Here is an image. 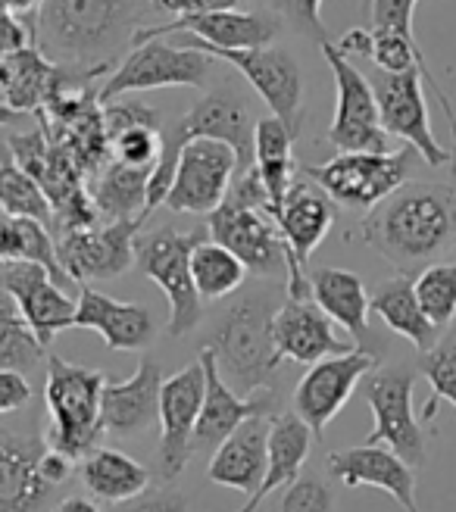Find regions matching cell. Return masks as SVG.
Here are the masks:
<instances>
[{
  "instance_id": "9",
  "label": "cell",
  "mask_w": 456,
  "mask_h": 512,
  "mask_svg": "<svg viewBox=\"0 0 456 512\" xmlns=\"http://www.w3.org/2000/svg\"><path fill=\"white\" fill-rule=\"evenodd\" d=\"M419 369L410 363L378 366L363 378V397L372 406V431L366 444L394 450L410 469L425 466L428 456V431L413 409Z\"/></svg>"
},
{
  "instance_id": "11",
  "label": "cell",
  "mask_w": 456,
  "mask_h": 512,
  "mask_svg": "<svg viewBox=\"0 0 456 512\" xmlns=\"http://www.w3.org/2000/svg\"><path fill=\"white\" fill-rule=\"evenodd\" d=\"M422 82L432 85V91L438 94V100H444L447 94L441 91V85L435 82L432 69H410V72H382L375 69L369 75V85L375 91L378 100V116H382V128L388 132V138H400L407 141L425 166H447L453 163V153L444 150L432 132V122H428V104H425V91Z\"/></svg>"
},
{
  "instance_id": "49",
  "label": "cell",
  "mask_w": 456,
  "mask_h": 512,
  "mask_svg": "<svg viewBox=\"0 0 456 512\" xmlns=\"http://www.w3.org/2000/svg\"><path fill=\"white\" fill-rule=\"evenodd\" d=\"M244 0H154L157 10L172 16H194V13H219V10H238Z\"/></svg>"
},
{
  "instance_id": "2",
  "label": "cell",
  "mask_w": 456,
  "mask_h": 512,
  "mask_svg": "<svg viewBox=\"0 0 456 512\" xmlns=\"http://www.w3.org/2000/svg\"><path fill=\"white\" fill-rule=\"evenodd\" d=\"M147 0H41L32 22V44L69 69L110 72L122 41L144 29Z\"/></svg>"
},
{
  "instance_id": "8",
  "label": "cell",
  "mask_w": 456,
  "mask_h": 512,
  "mask_svg": "<svg viewBox=\"0 0 456 512\" xmlns=\"http://www.w3.org/2000/svg\"><path fill=\"white\" fill-rule=\"evenodd\" d=\"M204 238L210 235L179 232V228L163 225L147 235H138L135 241V266L166 294L169 303L166 328L172 338L191 335L200 325V316H204V300H200L191 275V253Z\"/></svg>"
},
{
  "instance_id": "12",
  "label": "cell",
  "mask_w": 456,
  "mask_h": 512,
  "mask_svg": "<svg viewBox=\"0 0 456 512\" xmlns=\"http://www.w3.org/2000/svg\"><path fill=\"white\" fill-rule=\"evenodd\" d=\"M322 57L335 75V119L328 125L325 141L338 153H388V132L378 116V100L369 75L344 57L335 41H325Z\"/></svg>"
},
{
  "instance_id": "39",
  "label": "cell",
  "mask_w": 456,
  "mask_h": 512,
  "mask_svg": "<svg viewBox=\"0 0 456 512\" xmlns=\"http://www.w3.org/2000/svg\"><path fill=\"white\" fill-rule=\"evenodd\" d=\"M0 210L10 216H29L41 225L54 219L47 194L29 172H22L13 160V153L0 147Z\"/></svg>"
},
{
  "instance_id": "29",
  "label": "cell",
  "mask_w": 456,
  "mask_h": 512,
  "mask_svg": "<svg viewBox=\"0 0 456 512\" xmlns=\"http://www.w3.org/2000/svg\"><path fill=\"white\" fill-rule=\"evenodd\" d=\"M269 431L272 419H247L238 425L232 438L213 450L207 466L210 481L247 497L257 494L269 469Z\"/></svg>"
},
{
  "instance_id": "23",
  "label": "cell",
  "mask_w": 456,
  "mask_h": 512,
  "mask_svg": "<svg viewBox=\"0 0 456 512\" xmlns=\"http://www.w3.org/2000/svg\"><path fill=\"white\" fill-rule=\"evenodd\" d=\"M163 369L154 356H141L138 369L125 381H107L100 394V422L113 438H138L160 422Z\"/></svg>"
},
{
  "instance_id": "35",
  "label": "cell",
  "mask_w": 456,
  "mask_h": 512,
  "mask_svg": "<svg viewBox=\"0 0 456 512\" xmlns=\"http://www.w3.org/2000/svg\"><path fill=\"white\" fill-rule=\"evenodd\" d=\"M338 50L344 57H363L382 72H410V69H428L422 50L416 44V35H400L391 29H350L338 41Z\"/></svg>"
},
{
  "instance_id": "4",
  "label": "cell",
  "mask_w": 456,
  "mask_h": 512,
  "mask_svg": "<svg viewBox=\"0 0 456 512\" xmlns=\"http://www.w3.org/2000/svg\"><path fill=\"white\" fill-rule=\"evenodd\" d=\"M207 232L210 241L232 250L250 275H285L291 285L307 281V272L291 260L282 232L272 219V203L257 169L235 178L222 207L207 216Z\"/></svg>"
},
{
  "instance_id": "47",
  "label": "cell",
  "mask_w": 456,
  "mask_h": 512,
  "mask_svg": "<svg viewBox=\"0 0 456 512\" xmlns=\"http://www.w3.org/2000/svg\"><path fill=\"white\" fill-rule=\"evenodd\" d=\"M110 512H188V497L179 488H147L141 497L119 503Z\"/></svg>"
},
{
  "instance_id": "43",
  "label": "cell",
  "mask_w": 456,
  "mask_h": 512,
  "mask_svg": "<svg viewBox=\"0 0 456 512\" xmlns=\"http://www.w3.org/2000/svg\"><path fill=\"white\" fill-rule=\"evenodd\" d=\"M322 4L325 0H272V13L282 19V25L300 38H310L319 47L332 41L322 25Z\"/></svg>"
},
{
  "instance_id": "37",
  "label": "cell",
  "mask_w": 456,
  "mask_h": 512,
  "mask_svg": "<svg viewBox=\"0 0 456 512\" xmlns=\"http://www.w3.org/2000/svg\"><path fill=\"white\" fill-rule=\"evenodd\" d=\"M191 275H194L200 300H222L228 294L241 291L244 278L250 272L232 250H225L222 244L204 238L191 253Z\"/></svg>"
},
{
  "instance_id": "14",
  "label": "cell",
  "mask_w": 456,
  "mask_h": 512,
  "mask_svg": "<svg viewBox=\"0 0 456 512\" xmlns=\"http://www.w3.org/2000/svg\"><path fill=\"white\" fill-rule=\"evenodd\" d=\"M235 178L238 157L232 147L210 138L188 141L182 147V157L179 166H175V178L163 207H169L172 213L210 216L213 210L222 207Z\"/></svg>"
},
{
  "instance_id": "40",
  "label": "cell",
  "mask_w": 456,
  "mask_h": 512,
  "mask_svg": "<svg viewBox=\"0 0 456 512\" xmlns=\"http://www.w3.org/2000/svg\"><path fill=\"white\" fill-rule=\"evenodd\" d=\"M419 375L432 384V397L422 406V425L435 422L438 416V406L450 403L456 409V328L444 331L441 341L428 350L419 353V363H416Z\"/></svg>"
},
{
  "instance_id": "19",
  "label": "cell",
  "mask_w": 456,
  "mask_h": 512,
  "mask_svg": "<svg viewBox=\"0 0 456 512\" xmlns=\"http://www.w3.org/2000/svg\"><path fill=\"white\" fill-rule=\"evenodd\" d=\"M47 450L35 428H0V512H44L57 494L44 469Z\"/></svg>"
},
{
  "instance_id": "34",
  "label": "cell",
  "mask_w": 456,
  "mask_h": 512,
  "mask_svg": "<svg viewBox=\"0 0 456 512\" xmlns=\"http://www.w3.org/2000/svg\"><path fill=\"white\" fill-rule=\"evenodd\" d=\"M150 169H132L110 160L97 175V185L91 191V207L107 222H144L147 213V185Z\"/></svg>"
},
{
  "instance_id": "32",
  "label": "cell",
  "mask_w": 456,
  "mask_h": 512,
  "mask_svg": "<svg viewBox=\"0 0 456 512\" xmlns=\"http://www.w3.org/2000/svg\"><path fill=\"white\" fill-rule=\"evenodd\" d=\"M79 475L85 491L110 506L129 503L150 488V472L135 456L113 447H97L94 453H88L79 466Z\"/></svg>"
},
{
  "instance_id": "25",
  "label": "cell",
  "mask_w": 456,
  "mask_h": 512,
  "mask_svg": "<svg viewBox=\"0 0 456 512\" xmlns=\"http://www.w3.org/2000/svg\"><path fill=\"white\" fill-rule=\"evenodd\" d=\"M328 472L347 488H375L394 497L407 512H419L416 503V472L388 447H347L328 456Z\"/></svg>"
},
{
  "instance_id": "48",
  "label": "cell",
  "mask_w": 456,
  "mask_h": 512,
  "mask_svg": "<svg viewBox=\"0 0 456 512\" xmlns=\"http://www.w3.org/2000/svg\"><path fill=\"white\" fill-rule=\"evenodd\" d=\"M32 400V384L22 372L0 369V416L19 413L22 406H29Z\"/></svg>"
},
{
  "instance_id": "41",
  "label": "cell",
  "mask_w": 456,
  "mask_h": 512,
  "mask_svg": "<svg viewBox=\"0 0 456 512\" xmlns=\"http://www.w3.org/2000/svg\"><path fill=\"white\" fill-rule=\"evenodd\" d=\"M416 297L438 331L456 319V263H435L416 275Z\"/></svg>"
},
{
  "instance_id": "10",
  "label": "cell",
  "mask_w": 456,
  "mask_h": 512,
  "mask_svg": "<svg viewBox=\"0 0 456 512\" xmlns=\"http://www.w3.org/2000/svg\"><path fill=\"white\" fill-rule=\"evenodd\" d=\"M216 75V57L204 54V50L188 47V44H175L166 38H154L135 44L132 54L125 57L107 85L100 88L97 104L107 107L122 94H135V91H157V88H200L210 91Z\"/></svg>"
},
{
  "instance_id": "20",
  "label": "cell",
  "mask_w": 456,
  "mask_h": 512,
  "mask_svg": "<svg viewBox=\"0 0 456 512\" xmlns=\"http://www.w3.org/2000/svg\"><path fill=\"white\" fill-rule=\"evenodd\" d=\"M378 363L382 360L369 350H350L344 356H328V360L310 366L307 375L297 381L294 413L310 425L313 434H322L325 425L353 397L357 384H363V378L378 369Z\"/></svg>"
},
{
  "instance_id": "17",
  "label": "cell",
  "mask_w": 456,
  "mask_h": 512,
  "mask_svg": "<svg viewBox=\"0 0 456 512\" xmlns=\"http://www.w3.org/2000/svg\"><path fill=\"white\" fill-rule=\"evenodd\" d=\"M144 222H107L97 228H69L57 238V260L75 285L119 278L135 266V241Z\"/></svg>"
},
{
  "instance_id": "27",
  "label": "cell",
  "mask_w": 456,
  "mask_h": 512,
  "mask_svg": "<svg viewBox=\"0 0 456 512\" xmlns=\"http://www.w3.org/2000/svg\"><path fill=\"white\" fill-rule=\"evenodd\" d=\"M310 281V297L319 310L338 322L347 335L353 338V347L357 350H369V353H382L375 347V335L369 328V294L366 285L357 272H347V269H335V266H319L307 272Z\"/></svg>"
},
{
  "instance_id": "7",
  "label": "cell",
  "mask_w": 456,
  "mask_h": 512,
  "mask_svg": "<svg viewBox=\"0 0 456 512\" xmlns=\"http://www.w3.org/2000/svg\"><path fill=\"white\" fill-rule=\"evenodd\" d=\"M419 153L403 144L388 153H338L322 166H303L300 172L319 185L332 203L353 213H372L378 203L403 188L413 175Z\"/></svg>"
},
{
  "instance_id": "51",
  "label": "cell",
  "mask_w": 456,
  "mask_h": 512,
  "mask_svg": "<svg viewBox=\"0 0 456 512\" xmlns=\"http://www.w3.org/2000/svg\"><path fill=\"white\" fill-rule=\"evenodd\" d=\"M50 512H104V509L88 497H63Z\"/></svg>"
},
{
  "instance_id": "52",
  "label": "cell",
  "mask_w": 456,
  "mask_h": 512,
  "mask_svg": "<svg viewBox=\"0 0 456 512\" xmlns=\"http://www.w3.org/2000/svg\"><path fill=\"white\" fill-rule=\"evenodd\" d=\"M13 16H35V10L41 7V0H0Z\"/></svg>"
},
{
  "instance_id": "18",
  "label": "cell",
  "mask_w": 456,
  "mask_h": 512,
  "mask_svg": "<svg viewBox=\"0 0 456 512\" xmlns=\"http://www.w3.org/2000/svg\"><path fill=\"white\" fill-rule=\"evenodd\" d=\"M204 391H207V375L200 360L163 381L160 447H157V466L163 481H175L191 463L194 431H197L200 409H204Z\"/></svg>"
},
{
  "instance_id": "3",
  "label": "cell",
  "mask_w": 456,
  "mask_h": 512,
  "mask_svg": "<svg viewBox=\"0 0 456 512\" xmlns=\"http://www.w3.org/2000/svg\"><path fill=\"white\" fill-rule=\"evenodd\" d=\"M257 122L260 119H253V107H250L241 82L228 75V79L216 82L204 97H200L185 116L163 125V153H160V163L147 185V213L163 207V200L172 188V178H175V166H179V157H182V147L188 141H197V138L222 141L235 150L238 175L250 172Z\"/></svg>"
},
{
  "instance_id": "26",
  "label": "cell",
  "mask_w": 456,
  "mask_h": 512,
  "mask_svg": "<svg viewBox=\"0 0 456 512\" xmlns=\"http://www.w3.org/2000/svg\"><path fill=\"white\" fill-rule=\"evenodd\" d=\"M72 328L97 331L110 350H144L157 338V322L141 303H122L91 285H79Z\"/></svg>"
},
{
  "instance_id": "36",
  "label": "cell",
  "mask_w": 456,
  "mask_h": 512,
  "mask_svg": "<svg viewBox=\"0 0 456 512\" xmlns=\"http://www.w3.org/2000/svg\"><path fill=\"white\" fill-rule=\"evenodd\" d=\"M7 263H38L60 285H69V278L57 260V241L47 235V225L29 216H10L0 210V266Z\"/></svg>"
},
{
  "instance_id": "53",
  "label": "cell",
  "mask_w": 456,
  "mask_h": 512,
  "mask_svg": "<svg viewBox=\"0 0 456 512\" xmlns=\"http://www.w3.org/2000/svg\"><path fill=\"white\" fill-rule=\"evenodd\" d=\"M22 119V113H16V110H10L4 100H0V125H16Z\"/></svg>"
},
{
  "instance_id": "28",
  "label": "cell",
  "mask_w": 456,
  "mask_h": 512,
  "mask_svg": "<svg viewBox=\"0 0 456 512\" xmlns=\"http://www.w3.org/2000/svg\"><path fill=\"white\" fill-rule=\"evenodd\" d=\"M307 178V175H303ZM278 232H282V241L291 253V260L307 272V263L313 250L328 238L335 225V203L319 185L307 182H294L282 210L275 216Z\"/></svg>"
},
{
  "instance_id": "13",
  "label": "cell",
  "mask_w": 456,
  "mask_h": 512,
  "mask_svg": "<svg viewBox=\"0 0 456 512\" xmlns=\"http://www.w3.org/2000/svg\"><path fill=\"white\" fill-rule=\"evenodd\" d=\"M204 54H213L216 60L232 66L247 85L260 94L263 104L272 110V116L282 122L291 138H300L303 128V69L288 47H253V50H213L197 47Z\"/></svg>"
},
{
  "instance_id": "31",
  "label": "cell",
  "mask_w": 456,
  "mask_h": 512,
  "mask_svg": "<svg viewBox=\"0 0 456 512\" xmlns=\"http://www.w3.org/2000/svg\"><path fill=\"white\" fill-rule=\"evenodd\" d=\"M369 306L372 313L382 319L394 335L407 338L419 353H428L438 341H441V331L432 325V319L425 316L422 303L416 297V278L413 275H394L385 278L369 294Z\"/></svg>"
},
{
  "instance_id": "24",
  "label": "cell",
  "mask_w": 456,
  "mask_h": 512,
  "mask_svg": "<svg viewBox=\"0 0 456 512\" xmlns=\"http://www.w3.org/2000/svg\"><path fill=\"white\" fill-rule=\"evenodd\" d=\"M272 331H275V347L282 353V360H291L307 369L328 360V356H344L350 350H357L335 335L332 319L319 310L313 297L310 300L285 297V303L278 306V313H275Z\"/></svg>"
},
{
  "instance_id": "21",
  "label": "cell",
  "mask_w": 456,
  "mask_h": 512,
  "mask_svg": "<svg viewBox=\"0 0 456 512\" xmlns=\"http://www.w3.org/2000/svg\"><path fill=\"white\" fill-rule=\"evenodd\" d=\"M200 366L207 375V391H204V409H200L197 431H194V453L197 450H216L222 441L235 434L238 425L247 419H272L282 413L278 406V394H253V397H238L228 381L222 378L216 366V353L210 347H200L197 353Z\"/></svg>"
},
{
  "instance_id": "38",
  "label": "cell",
  "mask_w": 456,
  "mask_h": 512,
  "mask_svg": "<svg viewBox=\"0 0 456 512\" xmlns=\"http://www.w3.org/2000/svg\"><path fill=\"white\" fill-rule=\"evenodd\" d=\"M44 344L16 310V303L0 291V369L29 375L44 360Z\"/></svg>"
},
{
  "instance_id": "30",
  "label": "cell",
  "mask_w": 456,
  "mask_h": 512,
  "mask_svg": "<svg viewBox=\"0 0 456 512\" xmlns=\"http://www.w3.org/2000/svg\"><path fill=\"white\" fill-rule=\"evenodd\" d=\"M316 434L310 425L303 422L294 409H282L278 416H272V431H269V469L260 484V491L247 497V503L238 512H257L266 497H272L278 488L300 478V469L307 463L310 447Z\"/></svg>"
},
{
  "instance_id": "46",
  "label": "cell",
  "mask_w": 456,
  "mask_h": 512,
  "mask_svg": "<svg viewBox=\"0 0 456 512\" xmlns=\"http://www.w3.org/2000/svg\"><path fill=\"white\" fill-rule=\"evenodd\" d=\"M135 125H154L163 128L160 113L147 104H138V100H122V104H107L104 110V128H107V141L110 135L122 132V128H135Z\"/></svg>"
},
{
  "instance_id": "42",
  "label": "cell",
  "mask_w": 456,
  "mask_h": 512,
  "mask_svg": "<svg viewBox=\"0 0 456 512\" xmlns=\"http://www.w3.org/2000/svg\"><path fill=\"white\" fill-rule=\"evenodd\" d=\"M110 153L122 166L154 172L163 153V128H154V125L122 128V132L110 135Z\"/></svg>"
},
{
  "instance_id": "44",
  "label": "cell",
  "mask_w": 456,
  "mask_h": 512,
  "mask_svg": "<svg viewBox=\"0 0 456 512\" xmlns=\"http://www.w3.org/2000/svg\"><path fill=\"white\" fill-rule=\"evenodd\" d=\"M278 512H335L332 484L319 475H300L288 484Z\"/></svg>"
},
{
  "instance_id": "33",
  "label": "cell",
  "mask_w": 456,
  "mask_h": 512,
  "mask_svg": "<svg viewBox=\"0 0 456 512\" xmlns=\"http://www.w3.org/2000/svg\"><path fill=\"white\" fill-rule=\"evenodd\" d=\"M253 169H257L260 182L269 194L272 219H275L291 185L297 182L294 138L275 116H266L257 122V135H253Z\"/></svg>"
},
{
  "instance_id": "1",
  "label": "cell",
  "mask_w": 456,
  "mask_h": 512,
  "mask_svg": "<svg viewBox=\"0 0 456 512\" xmlns=\"http://www.w3.org/2000/svg\"><path fill=\"white\" fill-rule=\"evenodd\" d=\"M360 232L400 275L422 272L456 250V188L407 182L366 213Z\"/></svg>"
},
{
  "instance_id": "50",
  "label": "cell",
  "mask_w": 456,
  "mask_h": 512,
  "mask_svg": "<svg viewBox=\"0 0 456 512\" xmlns=\"http://www.w3.org/2000/svg\"><path fill=\"white\" fill-rule=\"evenodd\" d=\"M25 44H32L29 29H25L19 16H13L0 4V54H13V50H22Z\"/></svg>"
},
{
  "instance_id": "15",
  "label": "cell",
  "mask_w": 456,
  "mask_h": 512,
  "mask_svg": "<svg viewBox=\"0 0 456 512\" xmlns=\"http://www.w3.org/2000/svg\"><path fill=\"white\" fill-rule=\"evenodd\" d=\"M169 35H188V47H213V50H253L269 47L282 35V19L272 10L269 13H244V10H219V13H194V16H175L160 25H144L135 32L132 47L169 38Z\"/></svg>"
},
{
  "instance_id": "5",
  "label": "cell",
  "mask_w": 456,
  "mask_h": 512,
  "mask_svg": "<svg viewBox=\"0 0 456 512\" xmlns=\"http://www.w3.org/2000/svg\"><path fill=\"white\" fill-rule=\"evenodd\" d=\"M275 313L278 306L266 291L244 294L219 316L210 341L204 344L216 353V366L238 397H253L263 388H272L282 366L272 331Z\"/></svg>"
},
{
  "instance_id": "22",
  "label": "cell",
  "mask_w": 456,
  "mask_h": 512,
  "mask_svg": "<svg viewBox=\"0 0 456 512\" xmlns=\"http://www.w3.org/2000/svg\"><path fill=\"white\" fill-rule=\"evenodd\" d=\"M0 291H4L19 316L32 325L38 341L50 347L60 331L72 328L75 303L60 281L38 263H7L0 266Z\"/></svg>"
},
{
  "instance_id": "6",
  "label": "cell",
  "mask_w": 456,
  "mask_h": 512,
  "mask_svg": "<svg viewBox=\"0 0 456 512\" xmlns=\"http://www.w3.org/2000/svg\"><path fill=\"white\" fill-rule=\"evenodd\" d=\"M107 375L100 369L75 366L57 353H47L44 403L50 413V450L66 459H85L97 450L104 422H100V394Z\"/></svg>"
},
{
  "instance_id": "16",
  "label": "cell",
  "mask_w": 456,
  "mask_h": 512,
  "mask_svg": "<svg viewBox=\"0 0 456 512\" xmlns=\"http://www.w3.org/2000/svg\"><path fill=\"white\" fill-rule=\"evenodd\" d=\"M97 75L104 72L57 66L35 44H25L13 54H0V100L16 113H41L63 94L85 91Z\"/></svg>"
},
{
  "instance_id": "45",
  "label": "cell",
  "mask_w": 456,
  "mask_h": 512,
  "mask_svg": "<svg viewBox=\"0 0 456 512\" xmlns=\"http://www.w3.org/2000/svg\"><path fill=\"white\" fill-rule=\"evenodd\" d=\"M419 0H366L369 29H391L400 35H413V16Z\"/></svg>"
}]
</instances>
